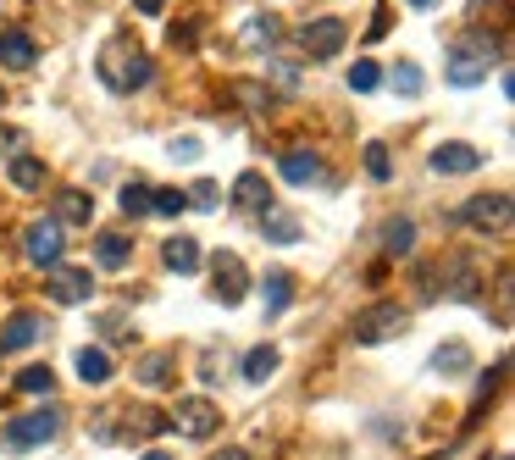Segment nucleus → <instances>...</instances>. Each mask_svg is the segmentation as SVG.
<instances>
[{
  "label": "nucleus",
  "instance_id": "2",
  "mask_svg": "<svg viewBox=\"0 0 515 460\" xmlns=\"http://www.w3.org/2000/svg\"><path fill=\"white\" fill-rule=\"evenodd\" d=\"M488 67H493V61H488V45H482V39H471V45H455V50H449L444 78H449L455 89H477L482 78H488Z\"/></svg>",
  "mask_w": 515,
  "mask_h": 460
},
{
  "label": "nucleus",
  "instance_id": "5",
  "mask_svg": "<svg viewBox=\"0 0 515 460\" xmlns=\"http://www.w3.org/2000/svg\"><path fill=\"white\" fill-rule=\"evenodd\" d=\"M61 433V411H28L6 427V444L12 449H34V444H50Z\"/></svg>",
  "mask_w": 515,
  "mask_h": 460
},
{
  "label": "nucleus",
  "instance_id": "39",
  "mask_svg": "<svg viewBox=\"0 0 515 460\" xmlns=\"http://www.w3.org/2000/svg\"><path fill=\"white\" fill-rule=\"evenodd\" d=\"M139 460H172V455H167V449H150V455H139Z\"/></svg>",
  "mask_w": 515,
  "mask_h": 460
},
{
  "label": "nucleus",
  "instance_id": "27",
  "mask_svg": "<svg viewBox=\"0 0 515 460\" xmlns=\"http://www.w3.org/2000/svg\"><path fill=\"white\" fill-rule=\"evenodd\" d=\"M17 388H23V394H50V388H56V372H50V366H23V372H17Z\"/></svg>",
  "mask_w": 515,
  "mask_h": 460
},
{
  "label": "nucleus",
  "instance_id": "6",
  "mask_svg": "<svg viewBox=\"0 0 515 460\" xmlns=\"http://www.w3.org/2000/svg\"><path fill=\"white\" fill-rule=\"evenodd\" d=\"M344 39H349V28L338 23V17H311V23L300 28V45L311 50V61L338 56V50H344Z\"/></svg>",
  "mask_w": 515,
  "mask_h": 460
},
{
  "label": "nucleus",
  "instance_id": "33",
  "mask_svg": "<svg viewBox=\"0 0 515 460\" xmlns=\"http://www.w3.org/2000/svg\"><path fill=\"white\" fill-rule=\"evenodd\" d=\"M189 206H200V211H216V206H222L216 183H194V189H189Z\"/></svg>",
  "mask_w": 515,
  "mask_h": 460
},
{
  "label": "nucleus",
  "instance_id": "15",
  "mask_svg": "<svg viewBox=\"0 0 515 460\" xmlns=\"http://www.w3.org/2000/svg\"><path fill=\"white\" fill-rule=\"evenodd\" d=\"M78 377H84L89 388H100V383H111V355L100 350V344H84V350H78Z\"/></svg>",
  "mask_w": 515,
  "mask_h": 460
},
{
  "label": "nucleus",
  "instance_id": "17",
  "mask_svg": "<svg viewBox=\"0 0 515 460\" xmlns=\"http://www.w3.org/2000/svg\"><path fill=\"white\" fill-rule=\"evenodd\" d=\"M128 255H133L128 233H100V239H95V261H100V267L117 272V267H128Z\"/></svg>",
  "mask_w": 515,
  "mask_h": 460
},
{
  "label": "nucleus",
  "instance_id": "7",
  "mask_svg": "<svg viewBox=\"0 0 515 460\" xmlns=\"http://www.w3.org/2000/svg\"><path fill=\"white\" fill-rule=\"evenodd\" d=\"M216 422H222V416H216L211 400H178V411L167 416V427H178L183 438H211Z\"/></svg>",
  "mask_w": 515,
  "mask_h": 460
},
{
  "label": "nucleus",
  "instance_id": "9",
  "mask_svg": "<svg viewBox=\"0 0 515 460\" xmlns=\"http://www.w3.org/2000/svg\"><path fill=\"white\" fill-rule=\"evenodd\" d=\"M45 339V316L34 311H17L12 322H6V333H0V355H12V350H28V344Z\"/></svg>",
  "mask_w": 515,
  "mask_h": 460
},
{
  "label": "nucleus",
  "instance_id": "40",
  "mask_svg": "<svg viewBox=\"0 0 515 460\" xmlns=\"http://www.w3.org/2000/svg\"><path fill=\"white\" fill-rule=\"evenodd\" d=\"M416 6H432V0H416Z\"/></svg>",
  "mask_w": 515,
  "mask_h": 460
},
{
  "label": "nucleus",
  "instance_id": "19",
  "mask_svg": "<svg viewBox=\"0 0 515 460\" xmlns=\"http://www.w3.org/2000/svg\"><path fill=\"white\" fill-rule=\"evenodd\" d=\"M261 233H266L272 244H294V239H300V222L288 217V211L266 206V211H261Z\"/></svg>",
  "mask_w": 515,
  "mask_h": 460
},
{
  "label": "nucleus",
  "instance_id": "24",
  "mask_svg": "<svg viewBox=\"0 0 515 460\" xmlns=\"http://www.w3.org/2000/svg\"><path fill=\"white\" fill-rule=\"evenodd\" d=\"M471 366V350L466 344H444V350L432 355V372H444V377H460Z\"/></svg>",
  "mask_w": 515,
  "mask_h": 460
},
{
  "label": "nucleus",
  "instance_id": "21",
  "mask_svg": "<svg viewBox=\"0 0 515 460\" xmlns=\"http://www.w3.org/2000/svg\"><path fill=\"white\" fill-rule=\"evenodd\" d=\"M139 383H144V388H167V383H172V355H167V350H161V355H144V361H139Z\"/></svg>",
  "mask_w": 515,
  "mask_h": 460
},
{
  "label": "nucleus",
  "instance_id": "25",
  "mask_svg": "<svg viewBox=\"0 0 515 460\" xmlns=\"http://www.w3.org/2000/svg\"><path fill=\"white\" fill-rule=\"evenodd\" d=\"M272 372H277V350H272V344H261V350L244 355V377H250V383H266Z\"/></svg>",
  "mask_w": 515,
  "mask_h": 460
},
{
  "label": "nucleus",
  "instance_id": "14",
  "mask_svg": "<svg viewBox=\"0 0 515 460\" xmlns=\"http://www.w3.org/2000/svg\"><path fill=\"white\" fill-rule=\"evenodd\" d=\"M34 34H23V28H6V34H0V61H6V67H34Z\"/></svg>",
  "mask_w": 515,
  "mask_h": 460
},
{
  "label": "nucleus",
  "instance_id": "31",
  "mask_svg": "<svg viewBox=\"0 0 515 460\" xmlns=\"http://www.w3.org/2000/svg\"><path fill=\"white\" fill-rule=\"evenodd\" d=\"M394 89H399V95H410V100H416V95H421V67L399 61V67H394Z\"/></svg>",
  "mask_w": 515,
  "mask_h": 460
},
{
  "label": "nucleus",
  "instance_id": "26",
  "mask_svg": "<svg viewBox=\"0 0 515 460\" xmlns=\"http://www.w3.org/2000/svg\"><path fill=\"white\" fill-rule=\"evenodd\" d=\"M150 211H161V217H183V211H189V194L183 189H150Z\"/></svg>",
  "mask_w": 515,
  "mask_h": 460
},
{
  "label": "nucleus",
  "instance_id": "32",
  "mask_svg": "<svg viewBox=\"0 0 515 460\" xmlns=\"http://www.w3.org/2000/svg\"><path fill=\"white\" fill-rule=\"evenodd\" d=\"M366 172H372L377 183H383L388 172H394V161H388V145H366Z\"/></svg>",
  "mask_w": 515,
  "mask_h": 460
},
{
  "label": "nucleus",
  "instance_id": "4",
  "mask_svg": "<svg viewBox=\"0 0 515 460\" xmlns=\"http://www.w3.org/2000/svg\"><path fill=\"white\" fill-rule=\"evenodd\" d=\"M410 316L399 311V305H372V311H360L355 316V344H383L394 339V333H405Z\"/></svg>",
  "mask_w": 515,
  "mask_h": 460
},
{
  "label": "nucleus",
  "instance_id": "20",
  "mask_svg": "<svg viewBox=\"0 0 515 460\" xmlns=\"http://www.w3.org/2000/svg\"><path fill=\"white\" fill-rule=\"evenodd\" d=\"M161 255H167L172 272H200V244L183 239V233H178V239H167V250H161Z\"/></svg>",
  "mask_w": 515,
  "mask_h": 460
},
{
  "label": "nucleus",
  "instance_id": "12",
  "mask_svg": "<svg viewBox=\"0 0 515 460\" xmlns=\"http://www.w3.org/2000/svg\"><path fill=\"white\" fill-rule=\"evenodd\" d=\"M89 217H95V194H84V189H61L56 194V222L61 228H89Z\"/></svg>",
  "mask_w": 515,
  "mask_h": 460
},
{
  "label": "nucleus",
  "instance_id": "29",
  "mask_svg": "<svg viewBox=\"0 0 515 460\" xmlns=\"http://www.w3.org/2000/svg\"><path fill=\"white\" fill-rule=\"evenodd\" d=\"M383 244H388V255H410L416 250V228H410V222H388Z\"/></svg>",
  "mask_w": 515,
  "mask_h": 460
},
{
  "label": "nucleus",
  "instance_id": "13",
  "mask_svg": "<svg viewBox=\"0 0 515 460\" xmlns=\"http://www.w3.org/2000/svg\"><path fill=\"white\" fill-rule=\"evenodd\" d=\"M50 294H56L61 305H84L89 294H95V283H89V272H78V267H56V278H50Z\"/></svg>",
  "mask_w": 515,
  "mask_h": 460
},
{
  "label": "nucleus",
  "instance_id": "37",
  "mask_svg": "<svg viewBox=\"0 0 515 460\" xmlns=\"http://www.w3.org/2000/svg\"><path fill=\"white\" fill-rule=\"evenodd\" d=\"M23 145V134H17V128H0V150H17Z\"/></svg>",
  "mask_w": 515,
  "mask_h": 460
},
{
  "label": "nucleus",
  "instance_id": "36",
  "mask_svg": "<svg viewBox=\"0 0 515 460\" xmlns=\"http://www.w3.org/2000/svg\"><path fill=\"white\" fill-rule=\"evenodd\" d=\"M133 6H139V17H161V6H167V0H133Z\"/></svg>",
  "mask_w": 515,
  "mask_h": 460
},
{
  "label": "nucleus",
  "instance_id": "8",
  "mask_svg": "<svg viewBox=\"0 0 515 460\" xmlns=\"http://www.w3.org/2000/svg\"><path fill=\"white\" fill-rule=\"evenodd\" d=\"M211 278H216V300L222 305H239L244 300V289H250V278H244V261L233 250H222L211 261Z\"/></svg>",
  "mask_w": 515,
  "mask_h": 460
},
{
  "label": "nucleus",
  "instance_id": "22",
  "mask_svg": "<svg viewBox=\"0 0 515 460\" xmlns=\"http://www.w3.org/2000/svg\"><path fill=\"white\" fill-rule=\"evenodd\" d=\"M12 183L17 189H45V161L39 156H12Z\"/></svg>",
  "mask_w": 515,
  "mask_h": 460
},
{
  "label": "nucleus",
  "instance_id": "3",
  "mask_svg": "<svg viewBox=\"0 0 515 460\" xmlns=\"http://www.w3.org/2000/svg\"><path fill=\"white\" fill-rule=\"evenodd\" d=\"M61 250H67V239H61V222H56V217L28 222V228H23V255H28V261H39V267H56Z\"/></svg>",
  "mask_w": 515,
  "mask_h": 460
},
{
  "label": "nucleus",
  "instance_id": "28",
  "mask_svg": "<svg viewBox=\"0 0 515 460\" xmlns=\"http://www.w3.org/2000/svg\"><path fill=\"white\" fill-rule=\"evenodd\" d=\"M377 84H383L377 61H355V67H349V89H355V95H372Z\"/></svg>",
  "mask_w": 515,
  "mask_h": 460
},
{
  "label": "nucleus",
  "instance_id": "16",
  "mask_svg": "<svg viewBox=\"0 0 515 460\" xmlns=\"http://www.w3.org/2000/svg\"><path fill=\"white\" fill-rule=\"evenodd\" d=\"M233 194H239V206H244V211H255V217H261V211L272 206V189H266L261 172H244V178L233 183Z\"/></svg>",
  "mask_w": 515,
  "mask_h": 460
},
{
  "label": "nucleus",
  "instance_id": "23",
  "mask_svg": "<svg viewBox=\"0 0 515 460\" xmlns=\"http://www.w3.org/2000/svg\"><path fill=\"white\" fill-rule=\"evenodd\" d=\"M261 294H266V311H283V305L294 300V278H288V272H266Z\"/></svg>",
  "mask_w": 515,
  "mask_h": 460
},
{
  "label": "nucleus",
  "instance_id": "34",
  "mask_svg": "<svg viewBox=\"0 0 515 460\" xmlns=\"http://www.w3.org/2000/svg\"><path fill=\"white\" fill-rule=\"evenodd\" d=\"M388 28H394V12H388V6H377V12H372V28H366V34H372V39H383Z\"/></svg>",
  "mask_w": 515,
  "mask_h": 460
},
{
  "label": "nucleus",
  "instance_id": "18",
  "mask_svg": "<svg viewBox=\"0 0 515 460\" xmlns=\"http://www.w3.org/2000/svg\"><path fill=\"white\" fill-rule=\"evenodd\" d=\"M316 172H322L316 150H283V178L288 183H316Z\"/></svg>",
  "mask_w": 515,
  "mask_h": 460
},
{
  "label": "nucleus",
  "instance_id": "10",
  "mask_svg": "<svg viewBox=\"0 0 515 460\" xmlns=\"http://www.w3.org/2000/svg\"><path fill=\"white\" fill-rule=\"evenodd\" d=\"M466 222L471 228H510V194H477V200H466Z\"/></svg>",
  "mask_w": 515,
  "mask_h": 460
},
{
  "label": "nucleus",
  "instance_id": "38",
  "mask_svg": "<svg viewBox=\"0 0 515 460\" xmlns=\"http://www.w3.org/2000/svg\"><path fill=\"white\" fill-rule=\"evenodd\" d=\"M211 460H250L244 449H222V455H211Z\"/></svg>",
  "mask_w": 515,
  "mask_h": 460
},
{
  "label": "nucleus",
  "instance_id": "30",
  "mask_svg": "<svg viewBox=\"0 0 515 460\" xmlns=\"http://www.w3.org/2000/svg\"><path fill=\"white\" fill-rule=\"evenodd\" d=\"M122 211H128V217H150V183L133 178L128 189H122Z\"/></svg>",
  "mask_w": 515,
  "mask_h": 460
},
{
  "label": "nucleus",
  "instance_id": "35",
  "mask_svg": "<svg viewBox=\"0 0 515 460\" xmlns=\"http://www.w3.org/2000/svg\"><path fill=\"white\" fill-rule=\"evenodd\" d=\"M172 156H178V161H194V156H200V139H172Z\"/></svg>",
  "mask_w": 515,
  "mask_h": 460
},
{
  "label": "nucleus",
  "instance_id": "11",
  "mask_svg": "<svg viewBox=\"0 0 515 460\" xmlns=\"http://www.w3.org/2000/svg\"><path fill=\"white\" fill-rule=\"evenodd\" d=\"M482 167V150L477 145H438L432 150V172H444V178H455V172H477Z\"/></svg>",
  "mask_w": 515,
  "mask_h": 460
},
{
  "label": "nucleus",
  "instance_id": "1",
  "mask_svg": "<svg viewBox=\"0 0 515 460\" xmlns=\"http://www.w3.org/2000/svg\"><path fill=\"white\" fill-rule=\"evenodd\" d=\"M95 73L106 78V89H117V95H133V89L150 84V56H144L133 39H111V45L100 50Z\"/></svg>",
  "mask_w": 515,
  "mask_h": 460
}]
</instances>
